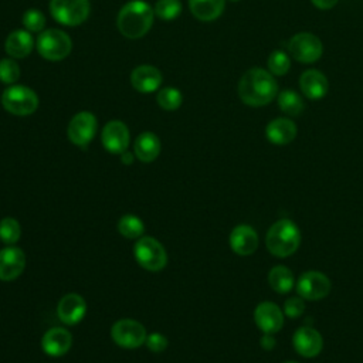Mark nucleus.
Returning <instances> with one entry per match:
<instances>
[{"instance_id": "obj_12", "label": "nucleus", "mask_w": 363, "mask_h": 363, "mask_svg": "<svg viewBox=\"0 0 363 363\" xmlns=\"http://www.w3.org/2000/svg\"><path fill=\"white\" fill-rule=\"evenodd\" d=\"M101 139L108 152L121 155L128 149L130 135L128 126L122 121H111L104 126Z\"/></svg>"}, {"instance_id": "obj_20", "label": "nucleus", "mask_w": 363, "mask_h": 363, "mask_svg": "<svg viewBox=\"0 0 363 363\" xmlns=\"http://www.w3.org/2000/svg\"><path fill=\"white\" fill-rule=\"evenodd\" d=\"M302 94L309 99H320L328 94L329 82L325 74L318 69H306L299 78Z\"/></svg>"}, {"instance_id": "obj_32", "label": "nucleus", "mask_w": 363, "mask_h": 363, "mask_svg": "<svg viewBox=\"0 0 363 363\" xmlns=\"http://www.w3.org/2000/svg\"><path fill=\"white\" fill-rule=\"evenodd\" d=\"M20 77V67L13 58L0 61V81L3 84H14Z\"/></svg>"}, {"instance_id": "obj_33", "label": "nucleus", "mask_w": 363, "mask_h": 363, "mask_svg": "<svg viewBox=\"0 0 363 363\" xmlns=\"http://www.w3.org/2000/svg\"><path fill=\"white\" fill-rule=\"evenodd\" d=\"M23 24L28 31L41 33L45 26V16L37 9H30L23 16Z\"/></svg>"}, {"instance_id": "obj_40", "label": "nucleus", "mask_w": 363, "mask_h": 363, "mask_svg": "<svg viewBox=\"0 0 363 363\" xmlns=\"http://www.w3.org/2000/svg\"><path fill=\"white\" fill-rule=\"evenodd\" d=\"M231 1H238V0H231Z\"/></svg>"}, {"instance_id": "obj_8", "label": "nucleus", "mask_w": 363, "mask_h": 363, "mask_svg": "<svg viewBox=\"0 0 363 363\" xmlns=\"http://www.w3.org/2000/svg\"><path fill=\"white\" fill-rule=\"evenodd\" d=\"M291 57L303 64H312L322 55V41L312 33H298L291 37L288 43Z\"/></svg>"}, {"instance_id": "obj_37", "label": "nucleus", "mask_w": 363, "mask_h": 363, "mask_svg": "<svg viewBox=\"0 0 363 363\" xmlns=\"http://www.w3.org/2000/svg\"><path fill=\"white\" fill-rule=\"evenodd\" d=\"M261 346L264 349H272L275 346V339L272 336V333H265L262 337H261Z\"/></svg>"}, {"instance_id": "obj_19", "label": "nucleus", "mask_w": 363, "mask_h": 363, "mask_svg": "<svg viewBox=\"0 0 363 363\" xmlns=\"http://www.w3.org/2000/svg\"><path fill=\"white\" fill-rule=\"evenodd\" d=\"M230 247L238 255H251L258 247V235L251 225L240 224L230 234Z\"/></svg>"}, {"instance_id": "obj_31", "label": "nucleus", "mask_w": 363, "mask_h": 363, "mask_svg": "<svg viewBox=\"0 0 363 363\" xmlns=\"http://www.w3.org/2000/svg\"><path fill=\"white\" fill-rule=\"evenodd\" d=\"M153 11L162 20H173L182 13V3L180 0H157Z\"/></svg>"}, {"instance_id": "obj_39", "label": "nucleus", "mask_w": 363, "mask_h": 363, "mask_svg": "<svg viewBox=\"0 0 363 363\" xmlns=\"http://www.w3.org/2000/svg\"><path fill=\"white\" fill-rule=\"evenodd\" d=\"M285 363H299V362H285Z\"/></svg>"}, {"instance_id": "obj_25", "label": "nucleus", "mask_w": 363, "mask_h": 363, "mask_svg": "<svg viewBox=\"0 0 363 363\" xmlns=\"http://www.w3.org/2000/svg\"><path fill=\"white\" fill-rule=\"evenodd\" d=\"M268 282L278 294H288L295 285L292 271L284 265H277L269 271Z\"/></svg>"}, {"instance_id": "obj_18", "label": "nucleus", "mask_w": 363, "mask_h": 363, "mask_svg": "<svg viewBox=\"0 0 363 363\" xmlns=\"http://www.w3.org/2000/svg\"><path fill=\"white\" fill-rule=\"evenodd\" d=\"M132 86L142 94H150L159 89L162 84V74L153 65H138L130 74Z\"/></svg>"}, {"instance_id": "obj_6", "label": "nucleus", "mask_w": 363, "mask_h": 363, "mask_svg": "<svg viewBox=\"0 0 363 363\" xmlns=\"http://www.w3.org/2000/svg\"><path fill=\"white\" fill-rule=\"evenodd\" d=\"M133 254L138 264L147 271H160L167 264L166 250L153 237H140L133 247Z\"/></svg>"}, {"instance_id": "obj_4", "label": "nucleus", "mask_w": 363, "mask_h": 363, "mask_svg": "<svg viewBox=\"0 0 363 363\" xmlns=\"http://www.w3.org/2000/svg\"><path fill=\"white\" fill-rule=\"evenodd\" d=\"M35 47L43 58L48 61H60L71 52L72 41L62 30L48 28L40 33Z\"/></svg>"}, {"instance_id": "obj_23", "label": "nucleus", "mask_w": 363, "mask_h": 363, "mask_svg": "<svg viewBox=\"0 0 363 363\" xmlns=\"http://www.w3.org/2000/svg\"><path fill=\"white\" fill-rule=\"evenodd\" d=\"M133 152L140 162H153L160 153V140L155 133L143 132L136 138Z\"/></svg>"}, {"instance_id": "obj_28", "label": "nucleus", "mask_w": 363, "mask_h": 363, "mask_svg": "<svg viewBox=\"0 0 363 363\" xmlns=\"http://www.w3.org/2000/svg\"><path fill=\"white\" fill-rule=\"evenodd\" d=\"M156 99H157V104L160 105V108H163L166 111H174L182 105L183 95L177 88L166 86L157 92Z\"/></svg>"}, {"instance_id": "obj_17", "label": "nucleus", "mask_w": 363, "mask_h": 363, "mask_svg": "<svg viewBox=\"0 0 363 363\" xmlns=\"http://www.w3.org/2000/svg\"><path fill=\"white\" fill-rule=\"evenodd\" d=\"M72 345L71 333L64 328H51L41 339V347L45 354L60 357L65 354Z\"/></svg>"}, {"instance_id": "obj_2", "label": "nucleus", "mask_w": 363, "mask_h": 363, "mask_svg": "<svg viewBox=\"0 0 363 363\" xmlns=\"http://www.w3.org/2000/svg\"><path fill=\"white\" fill-rule=\"evenodd\" d=\"M153 9L142 0L129 1L121 9L116 26L121 34L126 38H140L150 30L153 24Z\"/></svg>"}, {"instance_id": "obj_7", "label": "nucleus", "mask_w": 363, "mask_h": 363, "mask_svg": "<svg viewBox=\"0 0 363 363\" xmlns=\"http://www.w3.org/2000/svg\"><path fill=\"white\" fill-rule=\"evenodd\" d=\"M91 6L88 0H51L50 11L52 17L64 26H79L88 18Z\"/></svg>"}, {"instance_id": "obj_24", "label": "nucleus", "mask_w": 363, "mask_h": 363, "mask_svg": "<svg viewBox=\"0 0 363 363\" xmlns=\"http://www.w3.org/2000/svg\"><path fill=\"white\" fill-rule=\"evenodd\" d=\"M225 0H189L191 14L200 21H213L221 16Z\"/></svg>"}, {"instance_id": "obj_9", "label": "nucleus", "mask_w": 363, "mask_h": 363, "mask_svg": "<svg viewBox=\"0 0 363 363\" xmlns=\"http://www.w3.org/2000/svg\"><path fill=\"white\" fill-rule=\"evenodd\" d=\"M111 336L113 342L125 349H136L146 340L145 326L135 319H119L112 325Z\"/></svg>"}, {"instance_id": "obj_16", "label": "nucleus", "mask_w": 363, "mask_h": 363, "mask_svg": "<svg viewBox=\"0 0 363 363\" xmlns=\"http://www.w3.org/2000/svg\"><path fill=\"white\" fill-rule=\"evenodd\" d=\"M254 319L264 333H275L284 325V313L281 308L272 302H261L255 308Z\"/></svg>"}, {"instance_id": "obj_1", "label": "nucleus", "mask_w": 363, "mask_h": 363, "mask_svg": "<svg viewBox=\"0 0 363 363\" xmlns=\"http://www.w3.org/2000/svg\"><path fill=\"white\" fill-rule=\"evenodd\" d=\"M278 95V84L274 75L264 69L254 67L244 72L238 82V96L250 106L268 105Z\"/></svg>"}, {"instance_id": "obj_35", "label": "nucleus", "mask_w": 363, "mask_h": 363, "mask_svg": "<svg viewBox=\"0 0 363 363\" xmlns=\"http://www.w3.org/2000/svg\"><path fill=\"white\" fill-rule=\"evenodd\" d=\"M145 343L147 345L149 350L156 352V353H157V352H162V350H164V349L167 347V339H166V336L162 335V333H159V332H153V333L147 335Z\"/></svg>"}, {"instance_id": "obj_10", "label": "nucleus", "mask_w": 363, "mask_h": 363, "mask_svg": "<svg viewBox=\"0 0 363 363\" xmlns=\"http://www.w3.org/2000/svg\"><path fill=\"white\" fill-rule=\"evenodd\" d=\"M96 125L98 122L92 112L81 111L68 123V139L79 147H86L95 136Z\"/></svg>"}, {"instance_id": "obj_38", "label": "nucleus", "mask_w": 363, "mask_h": 363, "mask_svg": "<svg viewBox=\"0 0 363 363\" xmlns=\"http://www.w3.org/2000/svg\"><path fill=\"white\" fill-rule=\"evenodd\" d=\"M121 159H122L123 164H130L133 162V155L129 153L128 150H125L123 153H121Z\"/></svg>"}, {"instance_id": "obj_21", "label": "nucleus", "mask_w": 363, "mask_h": 363, "mask_svg": "<svg viewBox=\"0 0 363 363\" xmlns=\"http://www.w3.org/2000/svg\"><path fill=\"white\" fill-rule=\"evenodd\" d=\"M265 135L274 145H288L296 136V125L288 118H277L267 125Z\"/></svg>"}, {"instance_id": "obj_27", "label": "nucleus", "mask_w": 363, "mask_h": 363, "mask_svg": "<svg viewBox=\"0 0 363 363\" xmlns=\"http://www.w3.org/2000/svg\"><path fill=\"white\" fill-rule=\"evenodd\" d=\"M118 231L126 238H140L145 231V224L138 216L126 214L118 221Z\"/></svg>"}, {"instance_id": "obj_15", "label": "nucleus", "mask_w": 363, "mask_h": 363, "mask_svg": "<svg viewBox=\"0 0 363 363\" xmlns=\"http://www.w3.org/2000/svg\"><path fill=\"white\" fill-rule=\"evenodd\" d=\"M57 313L61 322L67 325H77L86 313V302L78 294H67L60 299Z\"/></svg>"}, {"instance_id": "obj_11", "label": "nucleus", "mask_w": 363, "mask_h": 363, "mask_svg": "<svg viewBox=\"0 0 363 363\" xmlns=\"http://www.w3.org/2000/svg\"><path fill=\"white\" fill-rule=\"evenodd\" d=\"M296 292L302 299L318 301L330 292V281L319 271H308L299 277L296 282Z\"/></svg>"}, {"instance_id": "obj_14", "label": "nucleus", "mask_w": 363, "mask_h": 363, "mask_svg": "<svg viewBox=\"0 0 363 363\" xmlns=\"http://www.w3.org/2000/svg\"><path fill=\"white\" fill-rule=\"evenodd\" d=\"M294 349L303 357H315L320 353L323 340L318 330L311 326L299 328L292 337Z\"/></svg>"}, {"instance_id": "obj_34", "label": "nucleus", "mask_w": 363, "mask_h": 363, "mask_svg": "<svg viewBox=\"0 0 363 363\" xmlns=\"http://www.w3.org/2000/svg\"><path fill=\"white\" fill-rule=\"evenodd\" d=\"M305 311V302L302 298H289L284 305V313L289 318H298Z\"/></svg>"}, {"instance_id": "obj_29", "label": "nucleus", "mask_w": 363, "mask_h": 363, "mask_svg": "<svg viewBox=\"0 0 363 363\" xmlns=\"http://www.w3.org/2000/svg\"><path fill=\"white\" fill-rule=\"evenodd\" d=\"M291 68V58L285 51L281 50H275L269 54L268 58V71L272 75L281 77L285 75Z\"/></svg>"}, {"instance_id": "obj_5", "label": "nucleus", "mask_w": 363, "mask_h": 363, "mask_svg": "<svg viewBox=\"0 0 363 363\" xmlns=\"http://www.w3.org/2000/svg\"><path fill=\"white\" fill-rule=\"evenodd\" d=\"M3 108L17 116H27L37 111L38 96L37 94L24 85H11L1 95Z\"/></svg>"}, {"instance_id": "obj_30", "label": "nucleus", "mask_w": 363, "mask_h": 363, "mask_svg": "<svg viewBox=\"0 0 363 363\" xmlns=\"http://www.w3.org/2000/svg\"><path fill=\"white\" fill-rule=\"evenodd\" d=\"M21 227L13 217H4L0 220V240L6 244H14L18 241Z\"/></svg>"}, {"instance_id": "obj_13", "label": "nucleus", "mask_w": 363, "mask_h": 363, "mask_svg": "<svg viewBox=\"0 0 363 363\" xmlns=\"http://www.w3.org/2000/svg\"><path fill=\"white\" fill-rule=\"evenodd\" d=\"M26 267V255L18 247H6L0 251V279L14 281Z\"/></svg>"}, {"instance_id": "obj_36", "label": "nucleus", "mask_w": 363, "mask_h": 363, "mask_svg": "<svg viewBox=\"0 0 363 363\" xmlns=\"http://www.w3.org/2000/svg\"><path fill=\"white\" fill-rule=\"evenodd\" d=\"M313 3V6H316L320 10H329L332 9L339 0H311Z\"/></svg>"}, {"instance_id": "obj_26", "label": "nucleus", "mask_w": 363, "mask_h": 363, "mask_svg": "<svg viewBox=\"0 0 363 363\" xmlns=\"http://www.w3.org/2000/svg\"><path fill=\"white\" fill-rule=\"evenodd\" d=\"M278 105H279V109L289 116H298L305 109V104L301 95L289 88L278 94Z\"/></svg>"}, {"instance_id": "obj_3", "label": "nucleus", "mask_w": 363, "mask_h": 363, "mask_svg": "<svg viewBox=\"0 0 363 363\" xmlns=\"http://www.w3.org/2000/svg\"><path fill=\"white\" fill-rule=\"evenodd\" d=\"M268 251L279 258L292 255L301 244V233L298 225L288 220L282 218L274 223L265 237Z\"/></svg>"}, {"instance_id": "obj_22", "label": "nucleus", "mask_w": 363, "mask_h": 363, "mask_svg": "<svg viewBox=\"0 0 363 363\" xmlns=\"http://www.w3.org/2000/svg\"><path fill=\"white\" fill-rule=\"evenodd\" d=\"M34 47L31 34L27 30H14L11 31L4 43L6 52L13 58L27 57Z\"/></svg>"}]
</instances>
